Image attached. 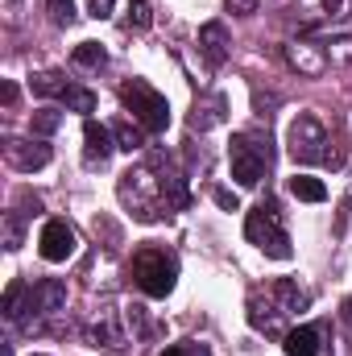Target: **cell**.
<instances>
[{"label": "cell", "instance_id": "52a82bcc", "mask_svg": "<svg viewBox=\"0 0 352 356\" xmlns=\"http://www.w3.org/2000/svg\"><path fill=\"white\" fill-rule=\"evenodd\" d=\"M286 311L273 302V294L265 290V294H249V323H253V332H262L265 340H286Z\"/></svg>", "mask_w": 352, "mask_h": 356}, {"label": "cell", "instance_id": "1f68e13d", "mask_svg": "<svg viewBox=\"0 0 352 356\" xmlns=\"http://www.w3.org/2000/svg\"><path fill=\"white\" fill-rule=\"evenodd\" d=\"M323 8H328L332 17H340V13H349V0H323Z\"/></svg>", "mask_w": 352, "mask_h": 356}, {"label": "cell", "instance_id": "cb8c5ba5", "mask_svg": "<svg viewBox=\"0 0 352 356\" xmlns=\"http://www.w3.org/2000/svg\"><path fill=\"white\" fill-rule=\"evenodd\" d=\"M58 99H63L71 112H83V116H88V112H95V91H88V88H67Z\"/></svg>", "mask_w": 352, "mask_h": 356}, {"label": "cell", "instance_id": "7402d4cb", "mask_svg": "<svg viewBox=\"0 0 352 356\" xmlns=\"http://www.w3.org/2000/svg\"><path fill=\"white\" fill-rule=\"evenodd\" d=\"M125 25L129 29H150L154 25V13L145 0H125Z\"/></svg>", "mask_w": 352, "mask_h": 356}, {"label": "cell", "instance_id": "603a6c76", "mask_svg": "<svg viewBox=\"0 0 352 356\" xmlns=\"http://www.w3.org/2000/svg\"><path fill=\"white\" fill-rule=\"evenodd\" d=\"M104 63H108V54H104L99 42H79V46H75V67L95 71V67H104Z\"/></svg>", "mask_w": 352, "mask_h": 356}, {"label": "cell", "instance_id": "d590c367", "mask_svg": "<svg viewBox=\"0 0 352 356\" xmlns=\"http://www.w3.org/2000/svg\"><path fill=\"white\" fill-rule=\"evenodd\" d=\"M33 356H46V353H33Z\"/></svg>", "mask_w": 352, "mask_h": 356}, {"label": "cell", "instance_id": "83f0119b", "mask_svg": "<svg viewBox=\"0 0 352 356\" xmlns=\"http://www.w3.org/2000/svg\"><path fill=\"white\" fill-rule=\"evenodd\" d=\"M125 323H129V332H145V315H141V307H125Z\"/></svg>", "mask_w": 352, "mask_h": 356}, {"label": "cell", "instance_id": "9c48e42d", "mask_svg": "<svg viewBox=\"0 0 352 356\" xmlns=\"http://www.w3.org/2000/svg\"><path fill=\"white\" fill-rule=\"evenodd\" d=\"M75 228L67 224V220H46V228H42V236H38V253L46 257V261H67L71 253H75Z\"/></svg>", "mask_w": 352, "mask_h": 356}, {"label": "cell", "instance_id": "d6a6232c", "mask_svg": "<svg viewBox=\"0 0 352 356\" xmlns=\"http://www.w3.org/2000/svg\"><path fill=\"white\" fill-rule=\"evenodd\" d=\"M186 356H211L207 344H186Z\"/></svg>", "mask_w": 352, "mask_h": 356}, {"label": "cell", "instance_id": "6da1fadb", "mask_svg": "<svg viewBox=\"0 0 352 356\" xmlns=\"http://www.w3.org/2000/svg\"><path fill=\"white\" fill-rule=\"evenodd\" d=\"M120 203L133 211V220H141V224H154V220H166V216H175L182 211L186 203H191V195H186V182L170 170H158L154 162H141V166H133V170H125L120 175Z\"/></svg>", "mask_w": 352, "mask_h": 356}, {"label": "cell", "instance_id": "484cf974", "mask_svg": "<svg viewBox=\"0 0 352 356\" xmlns=\"http://www.w3.org/2000/svg\"><path fill=\"white\" fill-rule=\"evenodd\" d=\"M63 124V116L54 112V108H42V112H33V133H42V137H50L54 129Z\"/></svg>", "mask_w": 352, "mask_h": 356}, {"label": "cell", "instance_id": "e575fe53", "mask_svg": "<svg viewBox=\"0 0 352 356\" xmlns=\"http://www.w3.org/2000/svg\"><path fill=\"white\" fill-rule=\"evenodd\" d=\"M162 356H186V344H175V348H166Z\"/></svg>", "mask_w": 352, "mask_h": 356}, {"label": "cell", "instance_id": "8992f818", "mask_svg": "<svg viewBox=\"0 0 352 356\" xmlns=\"http://www.w3.org/2000/svg\"><path fill=\"white\" fill-rule=\"evenodd\" d=\"M178 277V261L166 253V249H141L133 257V282L150 294V298H166L175 290Z\"/></svg>", "mask_w": 352, "mask_h": 356}, {"label": "cell", "instance_id": "44dd1931", "mask_svg": "<svg viewBox=\"0 0 352 356\" xmlns=\"http://www.w3.org/2000/svg\"><path fill=\"white\" fill-rule=\"evenodd\" d=\"M112 137H116V149H129V154H137V149L145 145L141 129H133L129 120H116V124H112Z\"/></svg>", "mask_w": 352, "mask_h": 356}, {"label": "cell", "instance_id": "f546056e", "mask_svg": "<svg viewBox=\"0 0 352 356\" xmlns=\"http://www.w3.org/2000/svg\"><path fill=\"white\" fill-rule=\"evenodd\" d=\"M228 4V13H241V17H249V13H257V4L262 0H224Z\"/></svg>", "mask_w": 352, "mask_h": 356}, {"label": "cell", "instance_id": "f1b7e54d", "mask_svg": "<svg viewBox=\"0 0 352 356\" xmlns=\"http://www.w3.org/2000/svg\"><path fill=\"white\" fill-rule=\"evenodd\" d=\"M112 4H116V0H88V13L95 21H104V17H112Z\"/></svg>", "mask_w": 352, "mask_h": 356}, {"label": "cell", "instance_id": "7a4b0ae2", "mask_svg": "<svg viewBox=\"0 0 352 356\" xmlns=\"http://www.w3.org/2000/svg\"><path fill=\"white\" fill-rule=\"evenodd\" d=\"M245 236L262 249L265 257H273V261H290V257H294L286 220H282V211H278L273 199H262V203L245 216Z\"/></svg>", "mask_w": 352, "mask_h": 356}, {"label": "cell", "instance_id": "30bf717a", "mask_svg": "<svg viewBox=\"0 0 352 356\" xmlns=\"http://www.w3.org/2000/svg\"><path fill=\"white\" fill-rule=\"evenodd\" d=\"M4 158L8 166H17L21 175H33L50 162V145L46 141H25V137H8L4 141Z\"/></svg>", "mask_w": 352, "mask_h": 356}, {"label": "cell", "instance_id": "3957f363", "mask_svg": "<svg viewBox=\"0 0 352 356\" xmlns=\"http://www.w3.org/2000/svg\"><path fill=\"white\" fill-rule=\"evenodd\" d=\"M228 162H232V178L241 186H257L273 162V149H269V137L262 133H237L232 145H228Z\"/></svg>", "mask_w": 352, "mask_h": 356}, {"label": "cell", "instance_id": "4dcf8cb0", "mask_svg": "<svg viewBox=\"0 0 352 356\" xmlns=\"http://www.w3.org/2000/svg\"><path fill=\"white\" fill-rule=\"evenodd\" d=\"M216 203H220V207H224V211H237V207H241V203H237V195H232V191H216Z\"/></svg>", "mask_w": 352, "mask_h": 356}, {"label": "cell", "instance_id": "4fadbf2b", "mask_svg": "<svg viewBox=\"0 0 352 356\" xmlns=\"http://www.w3.org/2000/svg\"><path fill=\"white\" fill-rule=\"evenodd\" d=\"M112 149H116L112 129H104V124L88 120V124H83V162H88V166H104V162L112 158Z\"/></svg>", "mask_w": 352, "mask_h": 356}, {"label": "cell", "instance_id": "9a60e30c", "mask_svg": "<svg viewBox=\"0 0 352 356\" xmlns=\"http://www.w3.org/2000/svg\"><path fill=\"white\" fill-rule=\"evenodd\" d=\"M224 112H228V104H224V95H203V99H195V112H191V129H216V124H224Z\"/></svg>", "mask_w": 352, "mask_h": 356}, {"label": "cell", "instance_id": "ffe728a7", "mask_svg": "<svg viewBox=\"0 0 352 356\" xmlns=\"http://www.w3.org/2000/svg\"><path fill=\"white\" fill-rule=\"evenodd\" d=\"M29 88H33V95H63L71 83H67L58 71H38V75L29 79Z\"/></svg>", "mask_w": 352, "mask_h": 356}, {"label": "cell", "instance_id": "ac0fdd59", "mask_svg": "<svg viewBox=\"0 0 352 356\" xmlns=\"http://www.w3.org/2000/svg\"><path fill=\"white\" fill-rule=\"evenodd\" d=\"M290 195L303 199V203H323V199H328V186L311 175H294L290 178Z\"/></svg>", "mask_w": 352, "mask_h": 356}, {"label": "cell", "instance_id": "d4e9b609", "mask_svg": "<svg viewBox=\"0 0 352 356\" xmlns=\"http://www.w3.org/2000/svg\"><path fill=\"white\" fill-rule=\"evenodd\" d=\"M25 294H29V290H25V282H21V277H13V282H8V290H4L0 311H4L8 319H17V315H21V298H25Z\"/></svg>", "mask_w": 352, "mask_h": 356}, {"label": "cell", "instance_id": "ba28073f", "mask_svg": "<svg viewBox=\"0 0 352 356\" xmlns=\"http://www.w3.org/2000/svg\"><path fill=\"white\" fill-rule=\"evenodd\" d=\"M286 63H290L303 79H323V75H328V67H332L328 50H323V46H315V42H303V38L286 42Z\"/></svg>", "mask_w": 352, "mask_h": 356}, {"label": "cell", "instance_id": "5bb4252c", "mask_svg": "<svg viewBox=\"0 0 352 356\" xmlns=\"http://www.w3.org/2000/svg\"><path fill=\"white\" fill-rule=\"evenodd\" d=\"M269 294H273V302H278L286 315H298V311L311 307V294H307L298 282H290V277H278V282L269 286Z\"/></svg>", "mask_w": 352, "mask_h": 356}, {"label": "cell", "instance_id": "4316f807", "mask_svg": "<svg viewBox=\"0 0 352 356\" xmlns=\"http://www.w3.org/2000/svg\"><path fill=\"white\" fill-rule=\"evenodd\" d=\"M50 21L54 25H75V0H50Z\"/></svg>", "mask_w": 352, "mask_h": 356}, {"label": "cell", "instance_id": "e0dca14e", "mask_svg": "<svg viewBox=\"0 0 352 356\" xmlns=\"http://www.w3.org/2000/svg\"><path fill=\"white\" fill-rule=\"evenodd\" d=\"M315 353H319V327L286 332V356H315Z\"/></svg>", "mask_w": 352, "mask_h": 356}, {"label": "cell", "instance_id": "8fae6325", "mask_svg": "<svg viewBox=\"0 0 352 356\" xmlns=\"http://www.w3.org/2000/svg\"><path fill=\"white\" fill-rule=\"evenodd\" d=\"M199 54L207 67H224L228 54H232V38H228V25L224 21H207L199 29Z\"/></svg>", "mask_w": 352, "mask_h": 356}, {"label": "cell", "instance_id": "5b68a950", "mask_svg": "<svg viewBox=\"0 0 352 356\" xmlns=\"http://www.w3.org/2000/svg\"><path fill=\"white\" fill-rule=\"evenodd\" d=\"M120 99H125V108L133 112V120H137L141 129L162 133V129L170 124V104H166V95L154 91L145 79H129V83L120 88Z\"/></svg>", "mask_w": 352, "mask_h": 356}, {"label": "cell", "instance_id": "2e32d148", "mask_svg": "<svg viewBox=\"0 0 352 356\" xmlns=\"http://www.w3.org/2000/svg\"><path fill=\"white\" fill-rule=\"evenodd\" d=\"M88 340L95 344V348H99V344H104V348H116V344H120V323H116V315H112V311H104V315L91 323Z\"/></svg>", "mask_w": 352, "mask_h": 356}, {"label": "cell", "instance_id": "d6986e66", "mask_svg": "<svg viewBox=\"0 0 352 356\" xmlns=\"http://www.w3.org/2000/svg\"><path fill=\"white\" fill-rule=\"evenodd\" d=\"M0 224H4V249L17 253V249L25 245V216H21V211H4Z\"/></svg>", "mask_w": 352, "mask_h": 356}, {"label": "cell", "instance_id": "836d02e7", "mask_svg": "<svg viewBox=\"0 0 352 356\" xmlns=\"http://www.w3.org/2000/svg\"><path fill=\"white\" fill-rule=\"evenodd\" d=\"M4 104H8V108L17 104V88H13V83H4Z\"/></svg>", "mask_w": 352, "mask_h": 356}, {"label": "cell", "instance_id": "7c38bea8", "mask_svg": "<svg viewBox=\"0 0 352 356\" xmlns=\"http://www.w3.org/2000/svg\"><path fill=\"white\" fill-rule=\"evenodd\" d=\"M63 307H67V286H63L58 277L33 282V290H29V311H33V315H58Z\"/></svg>", "mask_w": 352, "mask_h": 356}, {"label": "cell", "instance_id": "277c9868", "mask_svg": "<svg viewBox=\"0 0 352 356\" xmlns=\"http://www.w3.org/2000/svg\"><path fill=\"white\" fill-rule=\"evenodd\" d=\"M328 129L311 116V112H298L286 129V149L298 166H315V162H332V149H328Z\"/></svg>", "mask_w": 352, "mask_h": 356}]
</instances>
